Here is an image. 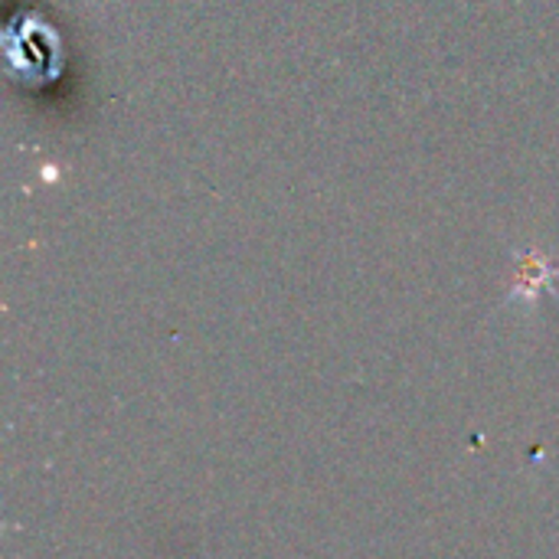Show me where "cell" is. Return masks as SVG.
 <instances>
[{"mask_svg": "<svg viewBox=\"0 0 559 559\" xmlns=\"http://www.w3.org/2000/svg\"><path fill=\"white\" fill-rule=\"evenodd\" d=\"M557 275L559 269L550 265L547 255H540V252H534V249L518 252V288H514V295H527V301H534V295H537L540 288H547Z\"/></svg>", "mask_w": 559, "mask_h": 559, "instance_id": "obj_1", "label": "cell"}]
</instances>
